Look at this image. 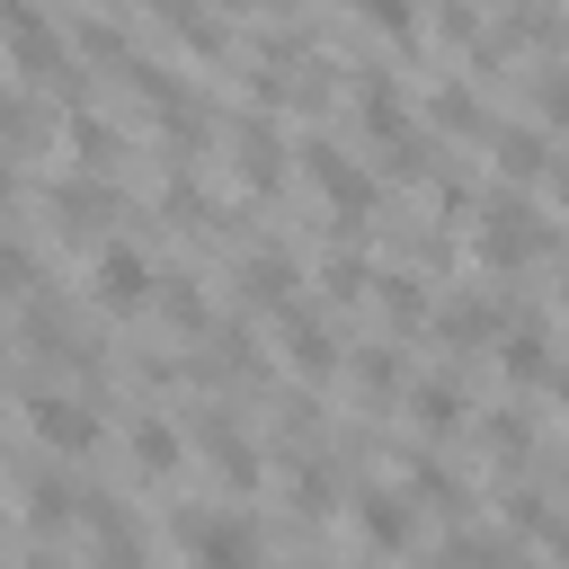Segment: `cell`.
<instances>
[{"label": "cell", "instance_id": "1", "mask_svg": "<svg viewBox=\"0 0 569 569\" xmlns=\"http://www.w3.org/2000/svg\"><path fill=\"white\" fill-rule=\"evenodd\" d=\"M178 542H187V569H267V533L240 507L231 516H187Z\"/></svg>", "mask_w": 569, "mask_h": 569}, {"label": "cell", "instance_id": "2", "mask_svg": "<svg viewBox=\"0 0 569 569\" xmlns=\"http://www.w3.org/2000/svg\"><path fill=\"white\" fill-rule=\"evenodd\" d=\"M89 302H98V311H151V302H160L151 258H142L133 240H98V258H89Z\"/></svg>", "mask_w": 569, "mask_h": 569}, {"label": "cell", "instance_id": "3", "mask_svg": "<svg viewBox=\"0 0 569 569\" xmlns=\"http://www.w3.org/2000/svg\"><path fill=\"white\" fill-rule=\"evenodd\" d=\"M18 418H27V436H36L44 453H62V462L98 445V400H80V391H27Z\"/></svg>", "mask_w": 569, "mask_h": 569}, {"label": "cell", "instance_id": "4", "mask_svg": "<svg viewBox=\"0 0 569 569\" xmlns=\"http://www.w3.org/2000/svg\"><path fill=\"white\" fill-rule=\"evenodd\" d=\"M89 498H98V489H71V471H27V480H18V516H27L36 533L80 525V516H89Z\"/></svg>", "mask_w": 569, "mask_h": 569}, {"label": "cell", "instance_id": "5", "mask_svg": "<svg viewBox=\"0 0 569 569\" xmlns=\"http://www.w3.org/2000/svg\"><path fill=\"white\" fill-rule=\"evenodd\" d=\"M302 178H311V187H320L338 213H365V204H373V178H365V169H356L338 142H302Z\"/></svg>", "mask_w": 569, "mask_h": 569}, {"label": "cell", "instance_id": "6", "mask_svg": "<svg viewBox=\"0 0 569 569\" xmlns=\"http://www.w3.org/2000/svg\"><path fill=\"white\" fill-rule=\"evenodd\" d=\"M356 525H365L373 551H409V542H418V498H409V489H365V498H356Z\"/></svg>", "mask_w": 569, "mask_h": 569}, {"label": "cell", "instance_id": "7", "mask_svg": "<svg viewBox=\"0 0 569 569\" xmlns=\"http://www.w3.org/2000/svg\"><path fill=\"white\" fill-rule=\"evenodd\" d=\"M542 240H551V231H542V222H533V213H525L516 196H507V204H489V222H480V249H489L498 267H516V258H533Z\"/></svg>", "mask_w": 569, "mask_h": 569}, {"label": "cell", "instance_id": "8", "mask_svg": "<svg viewBox=\"0 0 569 569\" xmlns=\"http://www.w3.org/2000/svg\"><path fill=\"white\" fill-rule=\"evenodd\" d=\"M62 142H71V160H80V178L116 169V151H124V133H116L107 116H89V107H62Z\"/></svg>", "mask_w": 569, "mask_h": 569}, {"label": "cell", "instance_id": "9", "mask_svg": "<svg viewBox=\"0 0 569 569\" xmlns=\"http://www.w3.org/2000/svg\"><path fill=\"white\" fill-rule=\"evenodd\" d=\"M293 258H276V249H258V258H240V302L249 311H293Z\"/></svg>", "mask_w": 569, "mask_h": 569}, {"label": "cell", "instance_id": "10", "mask_svg": "<svg viewBox=\"0 0 569 569\" xmlns=\"http://www.w3.org/2000/svg\"><path fill=\"white\" fill-rule=\"evenodd\" d=\"M107 204H116L107 178H62V187H53V222H62L71 240H89V231L107 222Z\"/></svg>", "mask_w": 569, "mask_h": 569}, {"label": "cell", "instance_id": "11", "mask_svg": "<svg viewBox=\"0 0 569 569\" xmlns=\"http://www.w3.org/2000/svg\"><path fill=\"white\" fill-rule=\"evenodd\" d=\"M489 151H498V169H507V178H551V169H560L542 124H507V133H489Z\"/></svg>", "mask_w": 569, "mask_h": 569}, {"label": "cell", "instance_id": "12", "mask_svg": "<svg viewBox=\"0 0 569 569\" xmlns=\"http://www.w3.org/2000/svg\"><path fill=\"white\" fill-rule=\"evenodd\" d=\"M284 356H293V373H302V382H320V373L338 365V338H329L311 311H284Z\"/></svg>", "mask_w": 569, "mask_h": 569}, {"label": "cell", "instance_id": "13", "mask_svg": "<svg viewBox=\"0 0 569 569\" xmlns=\"http://www.w3.org/2000/svg\"><path fill=\"white\" fill-rule=\"evenodd\" d=\"M124 445H133V471H151V480H169V471L187 462V436H178L169 418H133V436H124Z\"/></svg>", "mask_w": 569, "mask_h": 569}, {"label": "cell", "instance_id": "14", "mask_svg": "<svg viewBox=\"0 0 569 569\" xmlns=\"http://www.w3.org/2000/svg\"><path fill=\"white\" fill-rule=\"evenodd\" d=\"M204 462L222 471V489H231V498H249V489H258V453H249V445H240V427H222V418L204 427Z\"/></svg>", "mask_w": 569, "mask_h": 569}, {"label": "cell", "instance_id": "15", "mask_svg": "<svg viewBox=\"0 0 569 569\" xmlns=\"http://www.w3.org/2000/svg\"><path fill=\"white\" fill-rule=\"evenodd\" d=\"M151 311H160L169 329H196V338L213 329V302L196 293V276H160V302H151Z\"/></svg>", "mask_w": 569, "mask_h": 569}, {"label": "cell", "instance_id": "16", "mask_svg": "<svg viewBox=\"0 0 569 569\" xmlns=\"http://www.w3.org/2000/svg\"><path fill=\"white\" fill-rule=\"evenodd\" d=\"M436 329H445L453 347H480V338H498V302H480V293H453V302L436 311Z\"/></svg>", "mask_w": 569, "mask_h": 569}, {"label": "cell", "instance_id": "17", "mask_svg": "<svg viewBox=\"0 0 569 569\" xmlns=\"http://www.w3.org/2000/svg\"><path fill=\"white\" fill-rule=\"evenodd\" d=\"M498 356H507V373H516V382H560V373H551V338H542V329H516Z\"/></svg>", "mask_w": 569, "mask_h": 569}, {"label": "cell", "instance_id": "18", "mask_svg": "<svg viewBox=\"0 0 569 569\" xmlns=\"http://www.w3.org/2000/svg\"><path fill=\"white\" fill-rule=\"evenodd\" d=\"M409 418H418V427H436V436H445V427H453V418H462V391H453V382H445V373H436V382H418V391H409Z\"/></svg>", "mask_w": 569, "mask_h": 569}, {"label": "cell", "instance_id": "19", "mask_svg": "<svg viewBox=\"0 0 569 569\" xmlns=\"http://www.w3.org/2000/svg\"><path fill=\"white\" fill-rule=\"evenodd\" d=\"M436 569H507V542H489V533H453V542L436 551Z\"/></svg>", "mask_w": 569, "mask_h": 569}, {"label": "cell", "instance_id": "20", "mask_svg": "<svg viewBox=\"0 0 569 569\" xmlns=\"http://www.w3.org/2000/svg\"><path fill=\"white\" fill-rule=\"evenodd\" d=\"M533 107H542V133H569V62H551L533 80Z\"/></svg>", "mask_w": 569, "mask_h": 569}, {"label": "cell", "instance_id": "21", "mask_svg": "<svg viewBox=\"0 0 569 569\" xmlns=\"http://www.w3.org/2000/svg\"><path fill=\"white\" fill-rule=\"evenodd\" d=\"M427 116H436V124H453V133H480V98H471V89H462V80H445V89H436V107H427Z\"/></svg>", "mask_w": 569, "mask_h": 569}, {"label": "cell", "instance_id": "22", "mask_svg": "<svg viewBox=\"0 0 569 569\" xmlns=\"http://www.w3.org/2000/svg\"><path fill=\"white\" fill-rule=\"evenodd\" d=\"M356 382H365V400H391V391H400V356H391V347H365Z\"/></svg>", "mask_w": 569, "mask_h": 569}, {"label": "cell", "instance_id": "23", "mask_svg": "<svg viewBox=\"0 0 569 569\" xmlns=\"http://www.w3.org/2000/svg\"><path fill=\"white\" fill-rule=\"evenodd\" d=\"M356 9H365V18H373V27H382V36H391V44H409V36H418V27H427V18H418V9H409V0H356Z\"/></svg>", "mask_w": 569, "mask_h": 569}, {"label": "cell", "instance_id": "24", "mask_svg": "<svg viewBox=\"0 0 569 569\" xmlns=\"http://www.w3.org/2000/svg\"><path fill=\"white\" fill-rule=\"evenodd\" d=\"M382 311H391V320H427V293H418V276H382Z\"/></svg>", "mask_w": 569, "mask_h": 569}, {"label": "cell", "instance_id": "25", "mask_svg": "<svg viewBox=\"0 0 569 569\" xmlns=\"http://www.w3.org/2000/svg\"><path fill=\"white\" fill-rule=\"evenodd\" d=\"M551 560H560V569H569V525H551Z\"/></svg>", "mask_w": 569, "mask_h": 569}, {"label": "cell", "instance_id": "26", "mask_svg": "<svg viewBox=\"0 0 569 569\" xmlns=\"http://www.w3.org/2000/svg\"><path fill=\"white\" fill-rule=\"evenodd\" d=\"M551 187H560V204H569V160H560V169H551Z\"/></svg>", "mask_w": 569, "mask_h": 569}, {"label": "cell", "instance_id": "27", "mask_svg": "<svg viewBox=\"0 0 569 569\" xmlns=\"http://www.w3.org/2000/svg\"><path fill=\"white\" fill-rule=\"evenodd\" d=\"M213 9H258V0H213Z\"/></svg>", "mask_w": 569, "mask_h": 569}, {"label": "cell", "instance_id": "28", "mask_svg": "<svg viewBox=\"0 0 569 569\" xmlns=\"http://www.w3.org/2000/svg\"><path fill=\"white\" fill-rule=\"evenodd\" d=\"M551 391H560V409H569V373H560V382H551Z\"/></svg>", "mask_w": 569, "mask_h": 569}]
</instances>
